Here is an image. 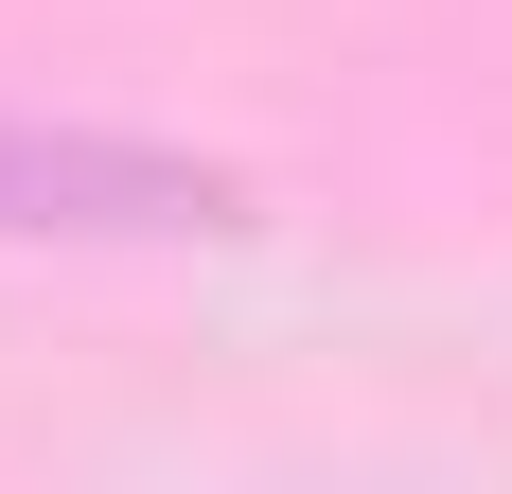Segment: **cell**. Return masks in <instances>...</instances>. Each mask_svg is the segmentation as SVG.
<instances>
[{
  "mask_svg": "<svg viewBox=\"0 0 512 494\" xmlns=\"http://www.w3.org/2000/svg\"><path fill=\"white\" fill-rule=\"evenodd\" d=\"M230 177L177 142H124V124H36L0 106V247H177V230H230Z\"/></svg>",
  "mask_w": 512,
  "mask_h": 494,
  "instance_id": "1",
  "label": "cell"
}]
</instances>
